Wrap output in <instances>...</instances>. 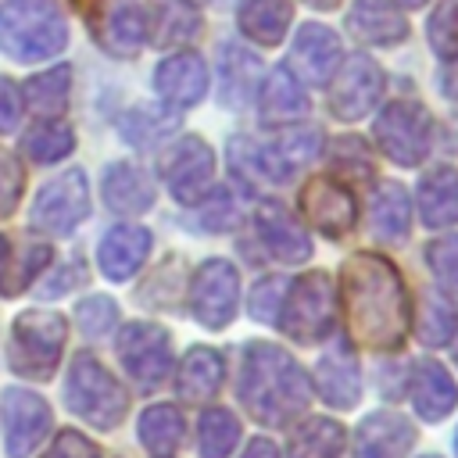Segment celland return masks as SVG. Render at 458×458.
<instances>
[{
  "label": "cell",
  "mask_w": 458,
  "mask_h": 458,
  "mask_svg": "<svg viewBox=\"0 0 458 458\" xmlns=\"http://www.w3.org/2000/svg\"><path fill=\"white\" fill-rule=\"evenodd\" d=\"M340 293L351 340L394 351L408 329V297L397 268L379 254H354L340 268Z\"/></svg>",
  "instance_id": "6da1fadb"
},
{
  "label": "cell",
  "mask_w": 458,
  "mask_h": 458,
  "mask_svg": "<svg viewBox=\"0 0 458 458\" xmlns=\"http://www.w3.org/2000/svg\"><path fill=\"white\" fill-rule=\"evenodd\" d=\"M240 401L261 426H290L311 401L301 365L276 344H247L240 372Z\"/></svg>",
  "instance_id": "7a4b0ae2"
},
{
  "label": "cell",
  "mask_w": 458,
  "mask_h": 458,
  "mask_svg": "<svg viewBox=\"0 0 458 458\" xmlns=\"http://www.w3.org/2000/svg\"><path fill=\"white\" fill-rule=\"evenodd\" d=\"M68 25L57 0H4L0 4V47L14 61H43L61 54Z\"/></svg>",
  "instance_id": "3957f363"
},
{
  "label": "cell",
  "mask_w": 458,
  "mask_h": 458,
  "mask_svg": "<svg viewBox=\"0 0 458 458\" xmlns=\"http://www.w3.org/2000/svg\"><path fill=\"white\" fill-rule=\"evenodd\" d=\"M64 397H68V408L97 429H114L125 419V408H129L125 386L93 354H79L72 361Z\"/></svg>",
  "instance_id": "277c9868"
},
{
  "label": "cell",
  "mask_w": 458,
  "mask_h": 458,
  "mask_svg": "<svg viewBox=\"0 0 458 458\" xmlns=\"http://www.w3.org/2000/svg\"><path fill=\"white\" fill-rule=\"evenodd\" d=\"M318 140H322V132L311 125L290 129L265 147H247V140H233L229 161L240 179L254 175V179H268V182H286L297 168H304L318 154V147H322Z\"/></svg>",
  "instance_id": "5b68a950"
},
{
  "label": "cell",
  "mask_w": 458,
  "mask_h": 458,
  "mask_svg": "<svg viewBox=\"0 0 458 458\" xmlns=\"http://www.w3.org/2000/svg\"><path fill=\"white\" fill-rule=\"evenodd\" d=\"M279 326L297 344H318L336 322V290L326 272H308L286 286L279 304Z\"/></svg>",
  "instance_id": "8992f818"
},
{
  "label": "cell",
  "mask_w": 458,
  "mask_h": 458,
  "mask_svg": "<svg viewBox=\"0 0 458 458\" xmlns=\"http://www.w3.org/2000/svg\"><path fill=\"white\" fill-rule=\"evenodd\" d=\"M68 322L57 311H21L11 326V369L25 379H47L64 351Z\"/></svg>",
  "instance_id": "52a82bcc"
},
{
  "label": "cell",
  "mask_w": 458,
  "mask_h": 458,
  "mask_svg": "<svg viewBox=\"0 0 458 458\" xmlns=\"http://www.w3.org/2000/svg\"><path fill=\"white\" fill-rule=\"evenodd\" d=\"M429 132H433V122L426 107L415 100H394L372 122L376 147L397 165H419L429 154Z\"/></svg>",
  "instance_id": "ba28073f"
},
{
  "label": "cell",
  "mask_w": 458,
  "mask_h": 458,
  "mask_svg": "<svg viewBox=\"0 0 458 458\" xmlns=\"http://www.w3.org/2000/svg\"><path fill=\"white\" fill-rule=\"evenodd\" d=\"M236 301H240V276L233 268V261L225 258H208L193 283H190V311L200 326L208 329H222L233 322L236 315Z\"/></svg>",
  "instance_id": "9c48e42d"
},
{
  "label": "cell",
  "mask_w": 458,
  "mask_h": 458,
  "mask_svg": "<svg viewBox=\"0 0 458 458\" xmlns=\"http://www.w3.org/2000/svg\"><path fill=\"white\" fill-rule=\"evenodd\" d=\"M89 215V186L79 168L50 179L32 200V225L54 236H68Z\"/></svg>",
  "instance_id": "30bf717a"
},
{
  "label": "cell",
  "mask_w": 458,
  "mask_h": 458,
  "mask_svg": "<svg viewBox=\"0 0 458 458\" xmlns=\"http://www.w3.org/2000/svg\"><path fill=\"white\" fill-rule=\"evenodd\" d=\"M118 358L125 372L136 379V386L154 390L168 379L172 372V347L168 333L154 322H129L118 336Z\"/></svg>",
  "instance_id": "8fae6325"
},
{
  "label": "cell",
  "mask_w": 458,
  "mask_h": 458,
  "mask_svg": "<svg viewBox=\"0 0 458 458\" xmlns=\"http://www.w3.org/2000/svg\"><path fill=\"white\" fill-rule=\"evenodd\" d=\"M379 93H383V72H379V64L372 57H365V54H354V57L344 61V68H340V75L333 82L329 100H333L336 118L354 122V118H365L372 111V104L379 100Z\"/></svg>",
  "instance_id": "7c38bea8"
},
{
  "label": "cell",
  "mask_w": 458,
  "mask_h": 458,
  "mask_svg": "<svg viewBox=\"0 0 458 458\" xmlns=\"http://www.w3.org/2000/svg\"><path fill=\"white\" fill-rule=\"evenodd\" d=\"M211 175H215V154L197 136L179 140L165 161V179H168V190L179 204H197L208 193Z\"/></svg>",
  "instance_id": "4fadbf2b"
},
{
  "label": "cell",
  "mask_w": 458,
  "mask_h": 458,
  "mask_svg": "<svg viewBox=\"0 0 458 458\" xmlns=\"http://www.w3.org/2000/svg\"><path fill=\"white\" fill-rule=\"evenodd\" d=\"M4 422H7V454L11 458H29L50 429V408L32 390H14L11 386L4 394Z\"/></svg>",
  "instance_id": "5bb4252c"
},
{
  "label": "cell",
  "mask_w": 458,
  "mask_h": 458,
  "mask_svg": "<svg viewBox=\"0 0 458 458\" xmlns=\"http://www.w3.org/2000/svg\"><path fill=\"white\" fill-rule=\"evenodd\" d=\"M301 204H304L308 222H311L315 229H322L326 236H344V233H351V229H354L358 204H354L351 190H347V186H340L336 179H326V175L311 179V182L304 186Z\"/></svg>",
  "instance_id": "9a60e30c"
},
{
  "label": "cell",
  "mask_w": 458,
  "mask_h": 458,
  "mask_svg": "<svg viewBox=\"0 0 458 458\" xmlns=\"http://www.w3.org/2000/svg\"><path fill=\"white\" fill-rule=\"evenodd\" d=\"M340 64V39L333 29L326 25H301V32L293 36L290 47V68L311 82V86H326L333 79Z\"/></svg>",
  "instance_id": "2e32d148"
},
{
  "label": "cell",
  "mask_w": 458,
  "mask_h": 458,
  "mask_svg": "<svg viewBox=\"0 0 458 458\" xmlns=\"http://www.w3.org/2000/svg\"><path fill=\"white\" fill-rule=\"evenodd\" d=\"M315 390L326 404L333 408H354L361 397V376H358V358L347 344H333L329 351H322V358L315 361Z\"/></svg>",
  "instance_id": "e0dca14e"
},
{
  "label": "cell",
  "mask_w": 458,
  "mask_h": 458,
  "mask_svg": "<svg viewBox=\"0 0 458 458\" xmlns=\"http://www.w3.org/2000/svg\"><path fill=\"white\" fill-rule=\"evenodd\" d=\"M254 225H258V236L261 243L272 250V258L286 261V265H297L311 254V240L308 233L301 229V222L279 204V200H265L254 215Z\"/></svg>",
  "instance_id": "ac0fdd59"
},
{
  "label": "cell",
  "mask_w": 458,
  "mask_h": 458,
  "mask_svg": "<svg viewBox=\"0 0 458 458\" xmlns=\"http://www.w3.org/2000/svg\"><path fill=\"white\" fill-rule=\"evenodd\" d=\"M415 444V429L397 411H376L358 426L354 458H404Z\"/></svg>",
  "instance_id": "d6986e66"
},
{
  "label": "cell",
  "mask_w": 458,
  "mask_h": 458,
  "mask_svg": "<svg viewBox=\"0 0 458 458\" xmlns=\"http://www.w3.org/2000/svg\"><path fill=\"white\" fill-rule=\"evenodd\" d=\"M147 36V21L136 0H107L100 11V25H97V39L107 54L114 57H132L143 47Z\"/></svg>",
  "instance_id": "ffe728a7"
},
{
  "label": "cell",
  "mask_w": 458,
  "mask_h": 458,
  "mask_svg": "<svg viewBox=\"0 0 458 458\" xmlns=\"http://www.w3.org/2000/svg\"><path fill=\"white\" fill-rule=\"evenodd\" d=\"M154 86L172 107H190L208 89V68L197 54H175V57H165L157 64Z\"/></svg>",
  "instance_id": "44dd1931"
},
{
  "label": "cell",
  "mask_w": 458,
  "mask_h": 458,
  "mask_svg": "<svg viewBox=\"0 0 458 458\" xmlns=\"http://www.w3.org/2000/svg\"><path fill=\"white\" fill-rule=\"evenodd\" d=\"M411 404L426 422H440L454 404H458V386L451 379V372L440 361H415L411 372Z\"/></svg>",
  "instance_id": "7402d4cb"
},
{
  "label": "cell",
  "mask_w": 458,
  "mask_h": 458,
  "mask_svg": "<svg viewBox=\"0 0 458 458\" xmlns=\"http://www.w3.org/2000/svg\"><path fill=\"white\" fill-rule=\"evenodd\" d=\"M150 254V233L143 225H114L111 233H104L100 247H97V258H100V268L107 279H129L143 258Z\"/></svg>",
  "instance_id": "603a6c76"
},
{
  "label": "cell",
  "mask_w": 458,
  "mask_h": 458,
  "mask_svg": "<svg viewBox=\"0 0 458 458\" xmlns=\"http://www.w3.org/2000/svg\"><path fill=\"white\" fill-rule=\"evenodd\" d=\"M347 29L358 39L379 43V47L397 43L408 32V25H404V18H401L394 0H354V7L347 14Z\"/></svg>",
  "instance_id": "cb8c5ba5"
},
{
  "label": "cell",
  "mask_w": 458,
  "mask_h": 458,
  "mask_svg": "<svg viewBox=\"0 0 458 458\" xmlns=\"http://www.w3.org/2000/svg\"><path fill=\"white\" fill-rule=\"evenodd\" d=\"M104 200L118 215H140V211H147L154 204V182L136 165L118 161L104 175Z\"/></svg>",
  "instance_id": "d4e9b609"
},
{
  "label": "cell",
  "mask_w": 458,
  "mask_h": 458,
  "mask_svg": "<svg viewBox=\"0 0 458 458\" xmlns=\"http://www.w3.org/2000/svg\"><path fill=\"white\" fill-rule=\"evenodd\" d=\"M419 208L429 229H451L458 222V172L433 168L419 182Z\"/></svg>",
  "instance_id": "484cf974"
},
{
  "label": "cell",
  "mask_w": 458,
  "mask_h": 458,
  "mask_svg": "<svg viewBox=\"0 0 458 458\" xmlns=\"http://www.w3.org/2000/svg\"><path fill=\"white\" fill-rule=\"evenodd\" d=\"M222 354L211 351V347H190L182 365H179V376H175V390L182 401H208L218 386H222Z\"/></svg>",
  "instance_id": "4316f807"
},
{
  "label": "cell",
  "mask_w": 458,
  "mask_h": 458,
  "mask_svg": "<svg viewBox=\"0 0 458 458\" xmlns=\"http://www.w3.org/2000/svg\"><path fill=\"white\" fill-rule=\"evenodd\" d=\"M411 222V200L401 182H379L369 200V225L379 240H401Z\"/></svg>",
  "instance_id": "83f0119b"
},
{
  "label": "cell",
  "mask_w": 458,
  "mask_h": 458,
  "mask_svg": "<svg viewBox=\"0 0 458 458\" xmlns=\"http://www.w3.org/2000/svg\"><path fill=\"white\" fill-rule=\"evenodd\" d=\"M236 21L254 43L276 47L290 25V0H240Z\"/></svg>",
  "instance_id": "f1b7e54d"
},
{
  "label": "cell",
  "mask_w": 458,
  "mask_h": 458,
  "mask_svg": "<svg viewBox=\"0 0 458 458\" xmlns=\"http://www.w3.org/2000/svg\"><path fill=\"white\" fill-rule=\"evenodd\" d=\"M258 107H261V122H268V125H272V122H290V118H297V114L308 111V97H304V89L297 86L293 72L276 68V72L265 79L261 93H258Z\"/></svg>",
  "instance_id": "f546056e"
},
{
  "label": "cell",
  "mask_w": 458,
  "mask_h": 458,
  "mask_svg": "<svg viewBox=\"0 0 458 458\" xmlns=\"http://www.w3.org/2000/svg\"><path fill=\"white\" fill-rule=\"evenodd\" d=\"M344 426L333 419H308L286 440V458H340Z\"/></svg>",
  "instance_id": "4dcf8cb0"
},
{
  "label": "cell",
  "mask_w": 458,
  "mask_h": 458,
  "mask_svg": "<svg viewBox=\"0 0 458 458\" xmlns=\"http://www.w3.org/2000/svg\"><path fill=\"white\" fill-rule=\"evenodd\" d=\"M140 444L154 458H172L182 444V415L172 404H150L140 415Z\"/></svg>",
  "instance_id": "1f68e13d"
},
{
  "label": "cell",
  "mask_w": 458,
  "mask_h": 458,
  "mask_svg": "<svg viewBox=\"0 0 458 458\" xmlns=\"http://www.w3.org/2000/svg\"><path fill=\"white\" fill-rule=\"evenodd\" d=\"M68 86H72V72L64 64L43 72V75H32L25 82V104L32 114L39 118H57L64 107H68Z\"/></svg>",
  "instance_id": "d6a6232c"
},
{
  "label": "cell",
  "mask_w": 458,
  "mask_h": 458,
  "mask_svg": "<svg viewBox=\"0 0 458 458\" xmlns=\"http://www.w3.org/2000/svg\"><path fill=\"white\" fill-rule=\"evenodd\" d=\"M454 329H458V315L451 308L447 297L440 293H422L419 297V315H415V333L426 347H444L454 340Z\"/></svg>",
  "instance_id": "836d02e7"
},
{
  "label": "cell",
  "mask_w": 458,
  "mask_h": 458,
  "mask_svg": "<svg viewBox=\"0 0 458 458\" xmlns=\"http://www.w3.org/2000/svg\"><path fill=\"white\" fill-rule=\"evenodd\" d=\"M240 444V422L225 408H208L197 422V451L200 458H229Z\"/></svg>",
  "instance_id": "e575fe53"
},
{
  "label": "cell",
  "mask_w": 458,
  "mask_h": 458,
  "mask_svg": "<svg viewBox=\"0 0 458 458\" xmlns=\"http://www.w3.org/2000/svg\"><path fill=\"white\" fill-rule=\"evenodd\" d=\"M197 29H200V14L193 4H186V0H157L154 4V43H161V47L186 43Z\"/></svg>",
  "instance_id": "d590c367"
},
{
  "label": "cell",
  "mask_w": 458,
  "mask_h": 458,
  "mask_svg": "<svg viewBox=\"0 0 458 458\" xmlns=\"http://www.w3.org/2000/svg\"><path fill=\"white\" fill-rule=\"evenodd\" d=\"M254 79H258L254 57H250L243 47L225 43V47H222V100L233 104V107H240V104L250 97Z\"/></svg>",
  "instance_id": "8d00e7d4"
},
{
  "label": "cell",
  "mask_w": 458,
  "mask_h": 458,
  "mask_svg": "<svg viewBox=\"0 0 458 458\" xmlns=\"http://www.w3.org/2000/svg\"><path fill=\"white\" fill-rule=\"evenodd\" d=\"M25 154L39 165H50V161H61L72 147H75V132L64 125V122H54V118H43L39 125H32L25 132Z\"/></svg>",
  "instance_id": "74e56055"
},
{
  "label": "cell",
  "mask_w": 458,
  "mask_h": 458,
  "mask_svg": "<svg viewBox=\"0 0 458 458\" xmlns=\"http://www.w3.org/2000/svg\"><path fill=\"white\" fill-rule=\"evenodd\" d=\"M426 39H429L437 57H444V61L458 57V0H440L433 7L429 25H426Z\"/></svg>",
  "instance_id": "f35d334b"
},
{
  "label": "cell",
  "mask_w": 458,
  "mask_h": 458,
  "mask_svg": "<svg viewBox=\"0 0 458 458\" xmlns=\"http://www.w3.org/2000/svg\"><path fill=\"white\" fill-rule=\"evenodd\" d=\"M175 129V114H165V111H150V107H136L122 118V136L136 147H150L157 143L165 132Z\"/></svg>",
  "instance_id": "ab89813d"
},
{
  "label": "cell",
  "mask_w": 458,
  "mask_h": 458,
  "mask_svg": "<svg viewBox=\"0 0 458 458\" xmlns=\"http://www.w3.org/2000/svg\"><path fill=\"white\" fill-rule=\"evenodd\" d=\"M114 318H118V308H114V301L111 297H86L79 308H75V322H79V329L86 333V336H104L111 326H114Z\"/></svg>",
  "instance_id": "60d3db41"
},
{
  "label": "cell",
  "mask_w": 458,
  "mask_h": 458,
  "mask_svg": "<svg viewBox=\"0 0 458 458\" xmlns=\"http://www.w3.org/2000/svg\"><path fill=\"white\" fill-rule=\"evenodd\" d=\"M426 265L433 268V276L447 286L458 290V236H440L426 247Z\"/></svg>",
  "instance_id": "b9f144b4"
},
{
  "label": "cell",
  "mask_w": 458,
  "mask_h": 458,
  "mask_svg": "<svg viewBox=\"0 0 458 458\" xmlns=\"http://www.w3.org/2000/svg\"><path fill=\"white\" fill-rule=\"evenodd\" d=\"M286 286H290V283H286V279H279V276L261 279V283L254 286V293H250V315H254L258 322H276Z\"/></svg>",
  "instance_id": "7bdbcfd3"
},
{
  "label": "cell",
  "mask_w": 458,
  "mask_h": 458,
  "mask_svg": "<svg viewBox=\"0 0 458 458\" xmlns=\"http://www.w3.org/2000/svg\"><path fill=\"white\" fill-rule=\"evenodd\" d=\"M21 186H25L21 165L14 161L11 150L0 147V218L14 211V204H18V197H21Z\"/></svg>",
  "instance_id": "ee69618b"
},
{
  "label": "cell",
  "mask_w": 458,
  "mask_h": 458,
  "mask_svg": "<svg viewBox=\"0 0 458 458\" xmlns=\"http://www.w3.org/2000/svg\"><path fill=\"white\" fill-rule=\"evenodd\" d=\"M333 165L344 168V172H351V175H369V172H372V154H369V147H365L361 140L347 136V140H336V147H333Z\"/></svg>",
  "instance_id": "f6af8a7d"
},
{
  "label": "cell",
  "mask_w": 458,
  "mask_h": 458,
  "mask_svg": "<svg viewBox=\"0 0 458 458\" xmlns=\"http://www.w3.org/2000/svg\"><path fill=\"white\" fill-rule=\"evenodd\" d=\"M47 258H50V247H47V243H29V247H25V261H21V268H18L11 279H4V293H18V290H25V286L32 283V276L47 265Z\"/></svg>",
  "instance_id": "bcb514c9"
},
{
  "label": "cell",
  "mask_w": 458,
  "mask_h": 458,
  "mask_svg": "<svg viewBox=\"0 0 458 458\" xmlns=\"http://www.w3.org/2000/svg\"><path fill=\"white\" fill-rule=\"evenodd\" d=\"M236 222V200L225 193V190H218L208 204H204V211H200V225L208 229V233H218V229H229Z\"/></svg>",
  "instance_id": "7dc6e473"
},
{
  "label": "cell",
  "mask_w": 458,
  "mask_h": 458,
  "mask_svg": "<svg viewBox=\"0 0 458 458\" xmlns=\"http://www.w3.org/2000/svg\"><path fill=\"white\" fill-rule=\"evenodd\" d=\"M43 458H100V451L75 429H61L57 440L50 444V451Z\"/></svg>",
  "instance_id": "c3c4849f"
},
{
  "label": "cell",
  "mask_w": 458,
  "mask_h": 458,
  "mask_svg": "<svg viewBox=\"0 0 458 458\" xmlns=\"http://www.w3.org/2000/svg\"><path fill=\"white\" fill-rule=\"evenodd\" d=\"M18 111H21V100H18L14 82L0 75V132H11V129H14Z\"/></svg>",
  "instance_id": "681fc988"
},
{
  "label": "cell",
  "mask_w": 458,
  "mask_h": 458,
  "mask_svg": "<svg viewBox=\"0 0 458 458\" xmlns=\"http://www.w3.org/2000/svg\"><path fill=\"white\" fill-rule=\"evenodd\" d=\"M68 279H82V268H79V265H75V268L68 265V268H64L57 279H50V283L43 286V293H47V297H61V293L68 290Z\"/></svg>",
  "instance_id": "f907efd6"
},
{
  "label": "cell",
  "mask_w": 458,
  "mask_h": 458,
  "mask_svg": "<svg viewBox=\"0 0 458 458\" xmlns=\"http://www.w3.org/2000/svg\"><path fill=\"white\" fill-rule=\"evenodd\" d=\"M243 458H279V451L268 440H250L247 451H243Z\"/></svg>",
  "instance_id": "816d5d0a"
},
{
  "label": "cell",
  "mask_w": 458,
  "mask_h": 458,
  "mask_svg": "<svg viewBox=\"0 0 458 458\" xmlns=\"http://www.w3.org/2000/svg\"><path fill=\"white\" fill-rule=\"evenodd\" d=\"M4 265H7V240L0 236V283H4Z\"/></svg>",
  "instance_id": "f5cc1de1"
},
{
  "label": "cell",
  "mask_w": 458,
  "mask_h": 458,
  "mask_svg": "<svg viewBox=\"0 0 458 458\" xmlns=\"http://www.w3.org/2000/svg\"><path fill=\"white\" fill-rule=\"evenodd\" d=\"M304 4H311V7H336L340 0H304Z\"/></svg>",
  "instance_id": "db71d44e"
},
{
  "label": "cell",
  "mask_w": 458,
  "mask_h": 458,
  "mask_svg": "<svg viewBox=\"0 0 458 458\" xmlns=\"http://www.w3.org/2000/svg\"><path fill=\"white\" fill-rule=\"evenodd\" d=\"M394 4H404V7H419V4H426V0H394Z\"/></svg>",
  "instance_id": "11a10c76"
},
{
  "label": "cell",
  "mask_w": 458,
  "mask_h": 458,
  "mask_svg": "<svg viewBox=\"0 0 458 458\" xmlns=\"http://www.w3.org/2000/svg\"><path fill=\"white\" fill-rule=\"evenodd\" d=\"M451 93H454V97H458V75H454V79H451Z\"/></svg>",
  "instance_id": "9f6ffc18"
},
{
  "label": "cell",
  "mask_w": 458,
  "mask_h": 458,
  "mask_svg": "<svg viewBox=\"0 0 458 458\" xmlns=\"http://www.w3.org/2000/svg\"><path fill=\"white\" fill-rule=\"evenodd\" d=\"M454 451H458V433H454Z\"/></svg>",
  "instance_id": "6f0895ef"
},
{
  "label": "cell",
  "mask_w": 458,
  "mask_h": 458,
  "mask_svg": "<svg viewBox=\"0 0 458 458\" xmlns=\"http://www.w3.org/2000/svg\"><path fill=\"white\" fill-rule=\"evenodd\" d=\"M426 458H440V454H426Z\"/></svg>",
  "instance_id": "680465c9"
}]
</instances>
